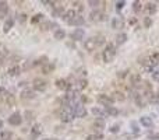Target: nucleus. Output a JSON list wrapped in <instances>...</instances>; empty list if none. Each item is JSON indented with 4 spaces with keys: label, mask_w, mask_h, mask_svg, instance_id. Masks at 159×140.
Wrapping results in <instances>:
<instances>
[{
    "label": "nucleus",
    "mask_w": 159,
    "mask_h": 140,
    "mask_svg": "<svg viewBox=\"0 0 159 140\" xmlns=\"http://www.w3.org/2000/svg\"><path fill=\"white\" fill-rule=\"evenodd\" d=\"M102 44H105V37H103V35H96V37H91V38H88V39H85L84 48H85V51L92 52L96 48H99Z\"/></svg>",
    "instance_id": "1"
},
{
    "label": "nucleus",
    "mask_w": 159,
    "mask_h": 140,
    "mask_svg": "<svg viewBox=\"0 0 159 140\" xmlns=\"http://www.w3.org/2000/svg\"><path fill=\"white\" fill-rule=\"evenodd\" d=\"M115 56H116V46L113 44H108L106 45V48H105V51L102 52V59H103V62L105 63L113 62Z\"/></svg>",
    "instance_id": "2"
},
{
    "label": "nucleus",
    "mask_w": 159,
    "mask_h": 140,
    "mask_svg": "<svg viewBox=\"0 0 159 140\" xmlns=\"http://www.w3.org/2000/svg\"><path fill=\"white\" fill-rule=\"evenodd\" d=\"M71 112L74 114V116L76 118H85L87 116V109H85V107L83 105V102H76L71 105Z\"/></svg>",
    "instance_id": "3"
},
{
    "label": "nucleus",
    "mask_w": 159,
    "mask_h": 140,
    "mask_svg": "<svg viewBox=\"0 0 159 140\" xmlns=\"http://www.w3.org/2000/svg\"><path fill=\"white\" fill-rule=\"evenodd\" d=\"M32 88H34V91H45L47 88V81L44 80V78H39V77L34 78Z\"/></svg>",
    "instance_id": "4"
},
{
    "label": "nucleus",
    "mask_w": 159,
    "mask_h": 140,
    "mask_svg": "<svg viewBox=\"0 0 159 140\" xmlns=\"http://www.w3.org/2000/svg\"><path fill=\"white\" fill-rule=\"evenodd\" d=\"M98 102L103 107H112L115 102V97L108 95V94H99L98 95Z\"/></svg>",
    "instance_id": "5"
},
{
    "label": "nucleus",
    "mask_w": 159,
    "mask_h": 140,
    "mask_svg": "<svg viewBox=\"0 0 159 140\" xmlns=\"http://www.w3.org/2000/svg\"><path fill=\"white\" fill-rule=\"evenodd\" d=\"M8 123L11 126H18L22 123V115L20 112H14V114L10 115V118H8Z\"/></svg>",
    "instance_id": "6"
},
{
    "label": "nucleus",
    "mask_w": 159,
    "mask_h": 140,
    "mask_svg": "<svg viewBox=\"0 0 159 140\" xmlns=\"http://www.w3.org/2000/svg\"><path fill=\"white\" fill-rule=\"evenodd\" d=\"M54 84H56V87H57L59 90H63V91H69V90L71 88V84H70L66 78H57Z\"/></svg>",
    "instance_id": "7"
},
{
    "label": "nucleus",
    "mask_w": 159,
    "mask_h": 140,
    "mask_svg": "<svg viewBox=\"0 0 159 140\" xmlns=\"http://www.w3.org/2000/svg\"><path fill=\"white\" fill-rule=\"evenodd\" d=\"M20 97H21L22 100H34V98H35V91H34V88L27 87V88H24L21 91Z\"/></svg>",
    "instance_id": "8"
},
{
    "label": "nucleus",
    "mask_w": 159,
    "mask_h": 140,
    "mask_svg": "<svg viewBox=\"0 0 159 140\" xmlns=\"http://www.w3.org/2000/svg\"><path fill=\"white\" fill-rule=\"evenodd\" d=\"M159 63V52H156V53H154V55H151L147 59V62H144L142 65H147L148 67H154V66H156Z\"/></svg>",
    "instance_id": "9"
},
{
    "label": "nucleus",
    "mask_w": 159,
    "mask_h": 140,
    "mask_svg": "<svg viewBox=\"0 0 159 140\" xmlns=\"http://www.w3.org/2000/svg\"><path fill=\"white\" fill-rule=\"evenodd\" d=\"M103 17H105V14H103L102 11H99V10H92L91 11V14H89V20L91 21H94V22L102 21Z\"/></svg>",
    "instance_id": "10"
},
{
    "label": "nucleus",
    "mask_w": 159,
    "mask_h": 140,
    "mask_svg": "<svg viewBox=\"0 0 159 140\" xmlns=\"http://www.w3.org/2000/svg\"><path fill=\"white\" fill-rule=\"evenodd\" d=\"M60 119H62V122H66V123H69V122H71L73 119H74V114H73L71 111H62V114H60Z\"/></svg>",
    "instance_id": "11"
},
{
    "label": "nucleus",
    "mask_w": 159,
    "mask_h": 140,
    "mask_svg": "<svg viewBox=\"0 0 159 140\" xmlns=\"http://www.w3.org/2000/svg\"><path fill=\"white\" fill-rule=\"evenodd\" d=\"M84 37H85V32H84L83 28H77L71 32V38L73 41H83Z\"/></svg>",
    "instance_id": "12"
},
{
    "label": "nucleus",
    "mask_w": 159,
    "mask_h": 140,
    "mask_svg": "<svg viewBox=\"0 0 159 140\" xmlns=\"http://www.w3.org/2000/svg\"><path fill=\"white\" fill-rule=\"evenodd\" d=\"M77 11L74 10V8H70V10H66V13H64V15H63V18L66 20V21L69 22V21H71V20H74L77 17Z\"/></svg>",
    "instance_id": "13"
},
{
    "label": "nucleus",
    "mask_w": 159,
    "mask_h": 140,
    "mask_svg": "<svg viewBox=\"0 0 159 140\" xmlns=\"http://www.w3.org/2000/svg\"><path fill=\"white\" fill-rule=\"evenodd\" d=\"M87 85H88L87 78H80V80L77 81V84H74V88H76L78 92H81L84 88H87Z\"/></svg>",
    "instance_id": "14"
},
{
    "label": "nucleus",
    "mask_w": 159,
    "mask_h": 140,
    "mask_svg": "<svg viewBox=\"0 0 159 140\" xmlns=\"http://www.w3.org/2000/svg\"><path fill=\"white\" fill-rule=\"evenodd\" d=\"M41 133H42V125H41V123H35V125L32 126V129H31V136H32V139H36Z\"/></svg>",
    "instance_id": "15"
},
{
    "label": "nucleus",
    "mask_w": 159,
    "mask_h": 140,
    "mask_svg": "<svg viewBox=\"0 0 159 140\" xmlns=\"http://www.w3.org/2000/svg\"><path fill=\"white\" fill-rule=\"evenodd\" d=\"M4 100V102H6V105H7L8 108H11V107H14L15 105V97L11 94V92H7V95L3 98Z\"/></svg>",
    "instance_id": "16"
},
{
    "label": "nucleus",
    "mask_w": 159,
    "mask_h": 140,
    "mask_svg": "<svg viewBox=\"0 0 159 140\" xmlns=\"http://www.w3.org/2000/svg\"><path fill=\"white\" fill-rule=\"evenodd\" d=\"M84 22H85V20H84L83 15H77L74 20H71V21H69V25H74V27H80V25H83Z\"/></svg>",
    "instance_id": "17"
},
{
    "label": "nucleus",
    "mask_w": 159,
    "mask_h": 140,
    "mask_svg": "<svg viewBox=\"0 0 159 140\" xmlns=\"http://www.w3.org/2000/svg\"><path fill=\"white\" fill-rule=\"evenodd\" d=\"M21 72H22V69L18 66V65H14V66H11L10 69L7 70L8 76H13V77H14V76H18V74L21 73Z\"/></svg>",
    "instance_id": "18"
},
{
    "label": "nucleus",
    "mask_w": 159,
    "mask_h": 140,
    "mask_svg": "<svg viewBox=\"0 0 159 140\" xmlns=\"http://www.w3.org/2000/svg\"><path fill=\"white\" fill-rule=\"evenodd\" d=\"M46 63H49L47 62V56H41V58H38L36 60H34V63H32V66H45Z\"/></svg>",
    "instance_id": "19"
},
{
    "label": "nucleus",
    "mask_w": 159,
    "mask_h": 140,
    "mask_svg": "<svg viewBox=\"0 0 159 140\" xmlns=\"http://www.w3.org/2000/svg\"><path fill=\"white\" fill-rule=\"evenodd\" d=\"M140 123H141L142 126H145V128H151L152 118H149V116H141V118H140Z\"/></svg>",
    "instance_id": "20"
},
{
    "label": "nucleus",
    "mask_w": 159,
    "mask_h": 140,
    "mask_svg": "<svg viewBox=\"0 0 159 140\" xmlns=\"http://www.w3.org/2000/svg\"><path fill=\"white\" fill-rule=\"evenodd\" d=\"M53 37H54V39H57V41L64 39V37H66V31H64V30H62V28H59V30L54 31Z\"/></svg>",
    "instance_id": "21"
},
{
    "label": "nucleus",
    "mask_w": 159,
    "mask_h": 140,
    "mask_svg": "<svg viewBox=\"0 0 159 140\" xmlns=\"http://www.w3.org/2000/svg\"><path fill=\"white\" fill-rule=\"evenodd\" d=\"M134 101H135V104H137L140 108H144L145 107V104H147V101H145L144 95H141V94H138L135 98H134Z\"/></svg>",
    "instance_id": "22"
},
{
    "label": "nucleus",
    "mask_w": 159,
    "mask_h": 140,
    "mask_svg": "<svg viewBox=\"0 0 159 140\" xmlns=\"http://www.w3.org/2000/svg\"><path fill=\"white\" fill-rule=\"evenodd\" d=\"M54 70V65L53 63H46V65H45V66H42V73L44 74H49V73H52V72H53Z\"/></svg>",
    "instance_id": "23"
},
{
    "label": "nucleus",
    "mask_w": 159,
    "mask_h": 140,
    "mask_svg": "<svg viewBox=\"0 0 159 140\" xmlns=\"http://www.w3.org/2000/svg\"><path fill=\"white\" fill-rule=\"evenodd\" d=\"M126 41H127V34H124V32L117 34V37H116V44H117V45H123Z\"/></svg>",
    "instance_id": "24"
},
{
    "label": "nucleus",
    "mask_w": 159,
    "mask_h": 140,
    "mask_svg": "<svg viewBox=\"0 0 159 140\" xmlns=\"http://www.w3.org/2000/svg\"><path fill=\"white\" fill-rule=\"evenodd\" d=\"M7 55H8V49L6 48L3 44H0V62L6 59V58H7Z\"/></svg>",
    "instance_id": "25"
},
{
    "label": "nucleus",
    "mask_w": 159,
    "mask_h": 140,
    "mask_svg": "<svg viewBox=\"0 0 159 140\" xmlns=\"http://www.w3.org/2000/svg\"><path fill=\"white\" fill-rule=\"evenodd\" d=\"M123 20H122V17H116V18H113L112 21V27L113 28H123Z\"/></svg>",
    "instance_id": "26"
},
{
    "label": "nucleus",
    "mask_w": 159,
    "mask_h": 140,
    "mask_svg": "<svg viewBox=\"0 0 159 140\" xmlns=\"http://www.w3.org/2000/svg\"><path fill=\"white\" fill-rule=\"evenodd\" d=\"M105 112L110 116H117L119 115V109L115 107H105Z\"/></svg>",
    "instance_id": "27"
},
{
    "label": "nucleus",
    "mask_w": 159,
    "mask_h": 140,
    "mask_svg": "<svg viewBox=\"0 0 159 140\" xmlns=\"http://www.w3.org/2000/svg\"><path fill=\"white\" fill-rule=\"evenodd\" d=\"M54 7H56V6H54ZM64 13H66V10H64V7H62V6H60V7H56L53 10V15H54V17H62V18H63Z\"/></svg>",
    "instance_id": "28"
},
{
    "label": "nucleus",
    "mask_w": 159,
    "mask_h": 140,
    "mask_svg": "<svg viewBox=\"0 0 159 140\" xmlns=\"http://www.w3.org/2000/svg\"><path fill=\"white\" fill-rule=\"evenodd\" d=\"M13 137V133L10 130H3V132H0V140H11Z\"/></svg>",
    "instance_id": "29"
},
{
    "label": "nucleus",
    "mask_w": 159,
    "mask_h": 140,
    "mask_svg": "<svg viewBox=\"0 0 159 140\" xmlns=\"http://www.w3.org/2000/svg\"><path fill=\"white\" fill-rule=\"evenodd\" d=\"M13 25H14V20L13 18H8L7 21L4 22V27H3V31L4 32H8V31L13 28Z\"/></svg>",
    "instance_id": "30"
},
{
    "label": "nucleus",
    "mask_w": 159,
    "mask_h": 140,
    "mask_svg": "<svg viewBox=\"0 0 159 140\" xmlns=\"http://www.w3.org/2000/svg\"><path fill=\"white\" fill-rule=\"evenodd\" d=\"M94 128L95 129H103V128H105V121H103V119L102 118H96V121L94 122Z\"/></svg>",
    "instance_id": "31"
},
{
    "label": "nucleus",
    "mask_w": 159,
    "mask_h": 140,
    "mask_svg": "<svg viewBox=\"0 0 159 140\" xmlns=\"http://www.w3.org/2000/svg\"><path fill=\"white\" fill-rule=\"evenodd\" d=\"M145 10H147V13H148L149 15L154 14V13L156 11V4L155 3H148L147 6H145Z\"/></svg>",
    "instance_id": "32"
},
{
    "label": "nucleus",
    "mask_w": 159,
    "mask_h": 140,
    "mask_svg": "<svg viewBox=\"0 0 159 140\" xmlns=\"http://www.w3.org/2000/svg\"><path fill=\"white\" fill-rule=\"evenodd\" d=\"M92 114L95 115V116H98V118H103L105 116V111H102L101 108H92Z\"/></svg>",
    "instance_id": "33"
},
{
    "label": "nucleus",
    "mask_w": 159,
    "mask_h": 140,
    "mask_svg": "<svg viewBox=\"0 0 159 140\" xmlns=\"http://www.w3.org/2000/svg\"><path fill=\"white\" fill-rule=\"evenodd\" d=\"M103 139V135L102 133H95V135H88L85 137V140H101Z\"/></svg>",
    "instance_id": "34"
},
{
    "label": "nucleus",
    "mask_w": 159,
    "mask_h": 140,
    "mask_svg": "<svg viewBox=\"0 0 159 140\" xmlns=\"http://www.w3.org/2000/svg\"><path fill=\"white\" fill-rule=\"evenodd\" d=\"M42 20H44V14H39V13H38V14H35L32 18H31V22H32V24H38V22H41Z\"/></svg>",
    "instance_id": "35"
},
{
    "label": "nucleus",
    "mask_w": 159,
    "mask_h": 140,
    "mask_svg": "<svg viewBox=\"0 0 159 140\" xmlns=\"http://www.w3.org/2000/svg\"><path fill=\"white\" fill-rule=\"evenodd\" d=\"M133 10L135 11V13H140V11L142 10V3H141V2H134Z\"/></svg>",
    "instance_id": "36"
},
{
    "label": "nucleus",
    "mask_w": 159,
    "mask_h": 140,
    "mask_svg": "<svg viewBox=\"0 0 159 140\" xmlns=\"http://www.w3.org/2000/svg\"><path fill=\"white\" fill-rule=\"evenodd\" d=\"M8 7H7V3L6 2H0V14H4V13H7Z\"/></svg>",
    "instance_id": "37"
},
{
    "label": "nucleus",
    "mask_w": 159,
    "mask_h": 140,
    "mask_svg": "<svg viewBox=\"0 0 159 140\" xmlns=\"http://www.w3.org/2000/svg\"><path fill=\"white\" fill-rule=\"evenodd\" d=\"M73 6H74L73 8H74L76 11H81V10L84 8V7H83V4L80 3V2H74V3H73Z\"/></svg>",
    "instance_id": "38"
},
{
    "label": "nucleus",
    "mask_w": 159,
    "mask_h": 140,
    "mask_svg": "<svg viewBox=\"0 0 159 140\" xmlns=\"http://www.w3.org/2000/svg\"><path fill=\"white\" fill-rule=\"evenodd\" d=\"M144 25H145V28H149V27L152 25V18H151V17H145Z\"/></svg>",
    "instance_id": "39"
},
{
    "label": "nucleus",
    "mask_w": 159,
    "mask_h": 140,
    "mask_svg": "<svg viewBox=\"0 0 159 140\" xmlns=\"http://www.w3.org/2000/svg\"><path fill=\"white\" fill-rule=\"evenodd\" d=\"M53 25V22H50V21H46V22H44L42 25H41V28L44 31H46V30H49V27H52Z\"/></svg>",
    "instance_id": "40"
},
{
    "label": "nucleus",
    "mask_w": 159,
    "mask_h": 140,
    "mask_svg": "<svg viewBox=\"0 0 159 140\" xmlns=\"http://www.w3.org/2000/svg\"><path fill=\"white\" fill-rule=\"evenodd\" d=\"M152 80L156 81V83H159V70H156V72H152Z\"/></svg>",
    "instance_id": "41"
},
{
    "label": "nucleus",
    "mask_w": 159,
    "mask_h": 140,
    "mask_svg": "<svg viewBox=\"0 0 159 140\" xmlns=\"http://www.w3.org/2000/svg\"><path fill=\"white\" fill-rule=\"evenodd\" d=\"M115 100H119V101H124V100H126V97H124L123 95V94H122V92H116V94H115Z\"/></svg>",
    "instance_id": "42"
},
{
    "label": "nucleus",
    "mask_w": 159,
    "mask_h": 140,
    "mask_svg": "<svg viewBox=\"0 0 159 140\" xmlns=\"http://www.w3.org/2000/svg\"><path fill=\"white\" fill-rule=\"evenodd\" d=\"M124 4H126V2H117V3H116V10H117V11H120L122 8H123V6H124Z\"/></svg>",
    "instance_id": "43"
},
{
    "label": "nucleus",
    "mask_w": 159,
    "mask_h": 140,
    "mask_svg": "<svg viewBox=\"0 0 159 140\" xmlns=\"http://www.w3.org/2000/svg\"><path fill=\"white\" fill-rule=\"evenodd\" d=\"M88 4H89L91 7H98V6L101 4V2H95V0H89V2H88Z\"/></svg>",
    "instance_id": "44"
},
{
    "label": "nucleus",
    "mask_w": 159,
    "mask_h": 140,
    "mask_svg": "<svg viewBox=\"0 0 159 140\" xmlns=\"http://www.w3.org/2000/svg\"><path fill=\"white\" fill-rule=\"evenodd\" d=\"M25 116H27V121H31V119H34V112H29V111H27L25 112Z\"/></svg>",
    "instance_id": "45"
},
{
    "label": "nucleus",
    "mask_w": 159,
    "mask_h": 140,
    "mask_svg": "<svg viewBox=\"0 0 159 140\" xmlns=\"http://www.w3.org/2000/svg\"><path fill=\"white\" fill-rule=\"evenodd\" d=\"M119 130H120V126L119 125H113L112 128H110V132H112V133H117Z\"/></svg>",
    "instance_id": "46"
},
{
    "label": "nucleus",
    "mask_w": 159,
    "mask_h": 140,
    "mask_svg": "<svg viewBox=\"0 0 159 140\" xmlns=\"http://www.w3.org/2000/svg\"><path fill=\"white\" fill-rule=\"evenodd\" d=\"M149 139L151 140H159V133H152V135H149Z\"/></svg>",
    "instance_id": "47"
},
{
    "label": "nucleus",
    "mask_w": 159,
    "mask_h": 140,
    "mask_svg": "<svg viewBox=\"0 0 159 140\" xmlns=\"http://www.w3.org/2000/svg\"><path fill=\"white\" fill-rule=\"evenodd\" d=\"M25 21H27V14H20V22L24 24Z\"/></svg>",
    "instance_id": "48"
},
{
    "label": "nucleus",
    "mask_w": 159,
    "mask_h": 140,
    "mask_svg": "<svg viewBox=\"0 0 159 140\" xmlns=\"http://www.w3.org/2000/svg\"><path fill=\"white\" fill-rule=\"evenodd\" d=\"M127 73H128L127 70H123V72H120V74H117V76H119L120 78H123V77H126V76H127Z\"/></svg>",
    "instance_id": "49"
},
{
    "label": "nucleus",
    "mask_w": 159,
    "mask_h": 140,
    "mask_svg": "<svg viewBox=\"0 0 159 140\" xmlns=\"http://www.w3.org/2000/svg\"><path fill=\"white\" fill-rule=\"evenodd\" d=\"M2 126H3V121L0 119V129H2Z\"/></svg>",
    "instance_id": "50"
},
{
    "label": "nucleus",
    "mask_w": 159,
    "mask_h": 140,
    "mask_svg": "<svg viewBox=\"0 0 159 140\" xmlns=\"http://www.w3.org/2000/svg\"><path fill=\"white\" fill-rule=\"evenodd\" d=\"M45 140H56V139H45Z\"/></svg>",
    "instance_id": "51"
},
{
    "label": "nucleus",
    "mask_w": 159,
    "mask_h": 140,
    "mask_svg": "<svg viewBox=\"0 0 159 140\" xmlns=\"http://www.w3.org/2000/svg\"><path fill=\"white\" fill-rule=\"evenodd\" d=\"M156 97H158V98H159V91H158V94H156Z\"/></svg>",
    "instance_id": "52"
},
{
    "label": "nucleus",
    "mask_w": 159,
    "mask_h": 140,
    "mask_svg": "<svg viewBox=\"0 0 159 140\" xmlns=\"http://www.w3.org/2000/svg\"><path fill=\"white\" fill-rule=\"evenodd\" d=\"M15 140H22V139H15Z\"/></svg>",
    "instance_id": "53"
}]
</instances>
